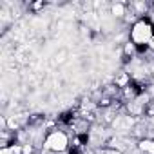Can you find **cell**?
<instances>
[{"mask_svg": "<svg viewBox=\"0 0 154 154\" xmlns=\"http://www.w3.org/2000/svg\"><path fill=\"white\" fill-rule=\"evenodd\" d=\"M154 38V22L149 15L138 18L129 31V42L134 45H149V42Z\"/></svg>", "mask_w": 154, "mask_h": 154, "instance_id": "6da1fadb", "label": "cell"}, {"mask_svg": "<svg viewBox=\"0 0 154 154\" xmlns=\"http://www.w3.org/2000/svg\"><path fill=\"white\" fill-rule=\"evenodd\" d=\"M69 147H71V136L63 129L54 127L51 131H45V138L42 143L44 150H49L53 154H63L69 150Z\"/></svg>", "mask_w": 154, "mask_h": 154, "instance_id": "7a4b0ae2", "label": "cell"}, {"mask_svg": "<svg viewBox=\"0 0 154 154\" xmlns=\"http://www.w3.org/2000/svg\"><path fill=\"white\" fill-rule=\"evenodd\" d=\"M138 152L140 154H154V138L138 140Z\"/></svg>", "mask_w": 154, "mask_h": 154, "instance_id": "3957f363", "label": "cell"}, {"mask_svg": "<svg viewBox=\"0 0 154 154\" xmlns=\"http://www.w3.org/2000/svg\"><path fill=\"white\" fill-rule=\"evenodd\" d=\"M127 13H129V4H123V2L111 4V15H114L118 18H125Z\"/></svg>", "mask_w": 154, "mask_h": 154, "instance_id": "277c9868", "label": "cell"}, {"mask_svg": "<svg viewBox=\"0 0 154 154\" xmlns=\"http://www.w3.org/2000/svg\"><path fill=\"white\" fill-rule=\"evenodd\" d=\"M47 4L45 2H35V4H29V11H33V13H38L40 9H44Z\"/></svg>", "mask_w": 154, "mask_h": 154, "instance_id": "5b68a950", "label": "cell"}, {"mask_svg": "<svg viewBox=\"0 0 154 154\" xmlns=\"http://www.w3.org/2000/svg\"><path fill=\"white\" fill-rule=\"evenodd\" d=\"M149 49H150V53H154V38L149 42Z\"/></svg>", "mask_w": 154, "mask_h": 154, "instance_id": "8992f818", "label": "cell"}, {"mask_svg": "<svg viewBox=\"0 0 154 154\" xmlns=\"http://www.w3.org/2000/svg\"><path fill=\"white\" fill-rule=\"evenodd\" d=\"M152 103H154V98H152Z\"/></svg>", "mask_w": 154, "mask_h": 154, "instance_id": "52a82bcc", "label": "cell"}]
</instances>
